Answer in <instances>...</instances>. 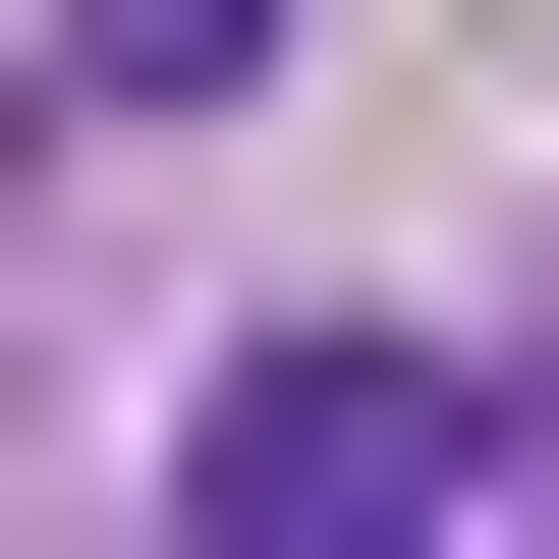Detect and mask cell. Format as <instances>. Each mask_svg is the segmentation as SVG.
I'll return each mask as SVG.
<instances>
[{"mask_svg": "<svg viewBox=\"0 0 559 559\" xmlns=\"http://www.w3.org/2000/svg\"><path fill=\"white\" fill-rule=\"evenodd\" d=\"M392 503H448V336H224L168 392V559H392Z\"/></svg>", "mask_w": 559, "mask_h": 559, "instance_id": "1", "label": "cell"}, {"mask_svg": "<svg viewBox=\"0 0 559 559\" xmlns=\"http://www.w3.org/2000/svg\"><path fill=\"white\" fill-rule=\"evenodd\" d=\"M224 57H280V0H57V112H224Z\"/></svg>", "mask_w": 559, "mask_h": 559, "instance_id": "2", "label": "cell"}, {"mask_svg": "<svg viewBox=\"0 0 559 559\" xmlns=\"http://www.w3.org/2000/svg\"><path fill=\"white\" fill-rule=\"evenodd\" d=\"M448 503H559V280H503V336H448Z\"/></svg>", "mask_w": 559, "mask_h": 559, "instance_id": "3", "label": "cell"}]
</instances>
